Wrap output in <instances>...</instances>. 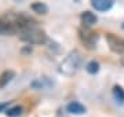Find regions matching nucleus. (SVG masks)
I'll return each instance as SVG.
<instances>
[{
  "mask_svg": "<svg viewBox=\"0 0 124 117\" xmlns=\"http://www.w3.org/2000/svg\"><path fill=\"white\" fill-rule=\"evenodd\" d=\"M19 39L28 44H44L47 41V35L37 26H31L19 32Z\"/></svg>",
  "mask_w": 124,
  "mask_h": 117,
  "instance_id": "nucleus-1",
  "label": "nucleus"
},
{
  "mask_svg": "<svg viewBox=\"0 0 124 117\" xmlns=\"http://www.w3.org/2000/svg\"><path fill=\"white\" fill-rule=\"evenodd\" d=\"M80 65H81V54L77 50H75L62 61L61 66H59V70H61V73L66 74V76H72L73 73L77 72Z\"/></svg>",
  "mask_w": 124,
  "mask_h": 117,
  "instance_id": "nucleus-2",
  "label": "nucleus"
},
{
  "mask_svg": "<svg viewBox=\"0 0 124 117\" xmlns=\"http://www.w3.org/2000/svg\"><path fill=\"white\" fill-rule=\"evenodd\" d=\"M106 41L109 48L116 52V54H124V39L113 35V33H108L106 35Z\"/></svg>",
  "mask_w": 124,
  "mask_h": 117,
  "instance_id": "nucleus-3",
  "label": "nucleus"
},
{
  "mask_svg": "<svg viewBox=\"0 0 124 117\" xmlns=\"http://www.w3.org/2000/svg\"><path fill=\"white\" fill-rule=\"evenodd\" d=\"M79 36H80V40L84 45H87L88 48H93L95 41L98 40V35L95 32H91L88 29H80L79 30Z\"/></svg>",
  "mask_w": 124,
  "mask_h": 117,
  "instance_id": "nucleus-4",
  "label": "nucleus"
},
{
  "mask_svg": "<svg viewBox=\"0 0 124 117\" xmlns=\"http://www.w3.org/2000/svg\"><path fill=\"white\" fill-rule=\"evenodd\" d=\"M17 32H19V29L13 21H1V23H0V35L10 36V35H14Z\"/></svg>",
  "mask_w": 124,
  "mask_h": 117,
  "instance_id": "nucleus-5",
  "label": "nucleus"
},
{
  "mask_svg": "<svg viewBox=\"0 0 124 117\" xmlns=\"http://www.w3.org/2000/svg\"><path fill=\"white\" fill-rule=\"evenodd\" d=\"M91 6L97 11H108L109 8H112L113 1L112 0H93L91 1Z\"/></svg>",
  "mask_w": 124,
  "mask_h": 117,
  "instance_id": "nucleus-6",
  "label": "nucleus"
},
{
  "mask_svg": "<svg viewBox=\"0 0 124 117\" xmlns=\"http://www.w3.org/2000/svg\"><path fill=\"white\" fill-rule=\"evenodd\" d=\"M97 21H98L97 15L91 11H84L81 14V22H83L84 26H93V25L97 23Z\"/></svg>",
  "mask_w": 124,
  "mask_h": 117,
  "instance_id": "nucleus-7",
  "label": "nucleus"
},
{
  "mask_svg": "<svg viewBox=\"0 0 124 117\" xmlns=\"http://www.w3.org/2000/svg\"><path fill=\"white\" fill-rule=\"evenodd\" d=\"M14 77H15V72L14 70H4L0 74V88H4Z\"/></svg>",
  "mask_w": 124,
  "mask_h": 117,
  "instance_id": "nucleus-8",
  "label": "nucleus"
},
{
  "mask_svg": "<svg viewBox=\"0 0 124 117\" xmlns=\"http://www.w3.org/2000/svg\"><path fill=\"white\" fill-rule=\"evenodd\" d=\"M66 110L72 114H84L85 113V108L79 102H70L66 106Z\"/></svg>",
  "mask_w": 124,
  "mask_h": 117,
  "instance_id": "nucleus-9",
  "label": "nucleus"
},
{
  "mask_svg": "<svg viewBox=\"0 0 124 117\" xmlns=\"http://www.w3.org/2000/svg\"><path fill=\"white\" fill-rule=\"evenodd\" d=\"M112 94H113V98L117 103L123 105L124 103V90L123 87L120 86H115L113 87V90H112Z\"/></svg>",
  "mask_w": 124,
  "mask_h": 117,
  "instance_id": "nucleus-10",
  "label": "nucleus"
},
{
  "mask_svg": "<svg viewBox=\"0 0 124 117\" xmlns=\"http://www.w3.org/2000/svg\"><path fill=\"white\" fill-rule=\"evenodd\" d=\"M31 8L33 10L36 14H41V15H44V14L48 13V6L46 4V3H41V1L33 3V4L31 6Z\"/></svg>",
  "mask_w": 124,
  "mask_h": 117,
  "instance_id": "nucleus-11",
  "label": "nucleus"
},
{
  "mask_svg": "<svg viewBox=\"0 0 124 117\" xmlns=\"http://www.w3.org/2000/svg\"><path fill=\"white\" fill-rule=\"evenodd\" d=\"M4 113L7 117H19L22 114V108L21 106H13V108L7 109Z\"/></svg>",
  "mask_w": 124,
  "mask_h": 117,
  "instance_id": "nucleus-12",
  "label": "nucleus"
},
{
  "mask_svg": "<svg viewBox=\"0 0 124 117\" xmlns=\"http://www.w3.org/2000/svg\"><path fill=\"white\" fill-rule=\"evenodd\" d=\"M85 69H87V72L88 73L95 74V73H98V70H99V63H98L97 61H90V62L87 63Z\"/></svg>",
  "mask_w": 124,
  "mask_h": 117,
  "instance_id": "nucleus-13",
  "label": "nucleus"
},
{
  "mask_svg": "<svg viewBox=\"0 0 124 117\" xmlns=\"http://www.w3.org/2000/svg\"><path fill=\"white\" fill-rule=\"evenodd\" d=\"M8 105H10V101H8V102H4V103H0V112H6L4 109L7 108Z\"/></svg>",
  "mask_w": 124,
  "mask_h": 117,
  "instance_id": "nucleus-14",
  "label": "nucleus"
},
{
  "mask_svg": "<svg viewBox=\"0 0 124 117\" xmlns=\"http://www.w3.org/2000/svg\"><path fill=\"white\" fill-rule=\"evenodd\" d=\"M120 62H121V65L124 66V57H121V61H120Z\"/></svg>",
  "mask_w": 124,
  "mask_h": 117,
  "instance_id": "nucleus-15",
  "label": "nucleus"
}]
</instances>
